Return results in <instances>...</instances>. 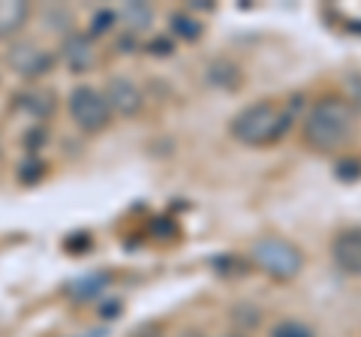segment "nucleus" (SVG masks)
I'll return each mask as SVG.
<instances>
[{
  "label": "nucleus",
  "mask_w": 361,
  "mask_h": 337,
  "mask_svg": "<svg viewBox=\"0 0 361 337\" xmlns=\"http://www.w3.org/2000/svg\"><path fill=\"white\" fill-rule=\"evenodd\" d=\"M229 130L241 145L262 148V145L277 142L289 130V115L274 103H253L232 118Z\"/></svg>",
  "instance_id": "nucleus-2"
},
{
  "label": "nucleus",
  "mask_w": 361,
  "mask_h": 337,
  "mask_svg": "<svg viewBox=\"0 0 361 337\" xmlns=\"http://www.w3.org/2000/svg\"><path fill=\"white\" fill-rule=\"evenodd\" d=\"M103 94H106V103H109V109L115 111V115H123V118L139 115V109H142V91H139V85H135L133 78L115 75L106 85Z\"/></svg>",
  "instance_id": "nucleus-6"
},
{
  "label": "nucleus",
  "mask_w": 361,
  "mask_h": 337,
  "mask_svg": "<svg viewBox=\"0 0 361 337\" xmlns=\"http://www.w3.org/2000/svg\"><path fill=\"white\" fill-rule=\"evenodd\" d=\"M172 33L180 39H187V42H193L202 37V25L193 18V16H187V13H175L172 16Z\"/></svg>",
  "instance_id": "nucleus-11"
},
{
  "label": "nucleus",
  "mask_w": 361,
  "mask_h": 337,
  "mask_svg": "<svg viewBox=\"0 0 361 337\" xmlns=\"http://www.w3.org/2000/svg\"><path fill=\"white\" fill-rule=\"evenodd\" d=\"M70 118L75 121L78 130L85 133H99L109 127L111 109L106 103V94L90 85H78L70 94Z\"/></svg>",
  "instance_id": "nucleus-4"
},
{
  "label": "nucleus",
  "mask_w": 361,
  "mask_h": 337,
  "mask_svg": "<svg viewBox=\"0 0 361 337\" xmlns=\"http://www.w3.org/2000/svg\"><path fill=\"white\" fill-rule=\"evenodd\" d=\"M331 253H334V265L343 274L361 277V229H346L337 235Z\"/></svg>",
  "instance_id": "nucleus-7"
},
{
  "label": "nucleus",
  "mask_w": 361,
  "mask_h": 337,
  "mask_svg": "<svg viewBox=\"0 0 361 337\" xmlns=\"http://www.w3.org/2000/svg\"><path fill=\"white\" fill-rule=\"evenodd\" d=\"M61 58L70 70L85 73L97 63V49H94V42H90V37H85V33H73V37H66V42H63Z\"/></svg>",
  "instance_id": "nucleus-8"
},
{
  "label": "nucleus",
  "mask_w": 361,
  "mask_h": 337,
  "mask_svg": "<svg viewBox=\"0 0 361 337\" xmlns=\"http://www.w3.org/2000/svg\"><path fill=\"white\" fill-rule=\"evenodd\" d=\"M103 283H106V277H87V280H82V283H75L73 292L85 289L82 295H78V301H82V298H94V295H99V286H103Z\"/></svg>",
  "instance_id": "nucleus-13"
},
{
  "label": "nucleus",
  "mask_w": 361,
  "mask_h": 337,
  "mask_svg": "<svg viewBox=\"0 0 361 337\" xmlns=\"http://www.w3.org/2000/svg\"><path fill=\"white\" fill-rule=\"evenodd\" d=\"M271 337H313V331L298 319H283L271 329Z\"/></svg>",
  "instance_id": "nucleus-12"
},
{
  "label": "nucleus",
  "mask_w": 361,
  "mask_h": 337,
  "mask_svg": "<svg viewBox=\"0 0 361 337\" xmlns=\"http://www.w3.org/2000/svg\"><path fill=\"white\" fill-rule=\"evenodd\" d=\"M30 6L25 0H0V39H9L27 25Z\"/></svg>",
  "instance_id": "nucleus-9"
},
{
  "label": "nucleus",
  "mask_w": 361,
  "mask_h": 337,
  "mask_svg": "<svg viewBox=\"0 0 361 337\" xmlns=\"http://www.w3.org/2000/svg\"><path fill=\"white\" fill-rule=\"evenodd\" d=\"M353 127H355V111L349 103L337 97L329 99H319L307 118L301 123V133H304V142L316 151H337L341 145L353 136Z\"/></svg>",
  "instance_id": "nucleus-1"
},
{
  "label": "nucleus",
  "mask_w": 361,
  "mask_h": 337,
  "mask_svg": "<svg viewBox=\"0 0 361 337\" xmlns=\"http://www.w3.org/2000/svg\"><path fill=\"white\" fill-rule=\"evenodd\" d=\"M253 262L274 280H292L301 274L304 256L286 238H259L253 244Z\"/></svg>",
  "instance_id": "nucleus-3"
},
{
  "label": "nucleus",
  "mask_w": 361,
  "mask_h": 337,
  "mask_svg": "<svg viewBox=\"0 0 361 337\" xmlns=\"http://www.w3.org/2000/svg\"><path fill=\"white\" fill-rule=\"evenodd\" d=\"M115 16H118V21H121V25L127 27L130 33H142V30L151 27L154 9H151L148 4H123Z\"/></svg>",
  "instance_id": "nucleus-10"
},
{
  "label": "nucleus",
  "mask_w": 361,
  "mask_h": 337,
  "mask_svg": "<svg viewBox=\"0 0 361 337\" xmlns=\"http://www.w3.org/2000/svg\"><path fill=\"white\" fill-rule=\"evenodd\" d=\"M223 337H244V334H223Z\"/></svg>",
  "instance_id": "nucleus-15"
},
{
  "label": "nucleus",
  "mask_w": 361,
  "mask_h": 337,
  "mask_svg": "<svg viewBox=\"0 0 361 337\" xmlns=\"http://www.w3.org/2000/svg\"><path fill=\"white\" fill-rule=\"evenodd\" d=\"M6 63L13 66V73H18V75L39 78V75H45L51 70V54L42 46H37V42L21 39V42H13V46H9Z\"/></svg>",
  "instance_id": "nucleus-5"
},
{
  "label": "nucleus",
  "mask_w": 361,
  "mask_h": 337,
  "mask_svg": "<svg viewBox=\"0 0 361 337\" xmlns=\"http://www.w3.org/2000/svg\"><path fill=\"white\" fill-rule=\"evenodd\" d=\"M118 16L115 13H99L97 18H94V33H97V37H99V33H106L109 27H111V21H115Z\"/></svg>",
  "instance_id": "nucleus-14"
}]
</instances>
